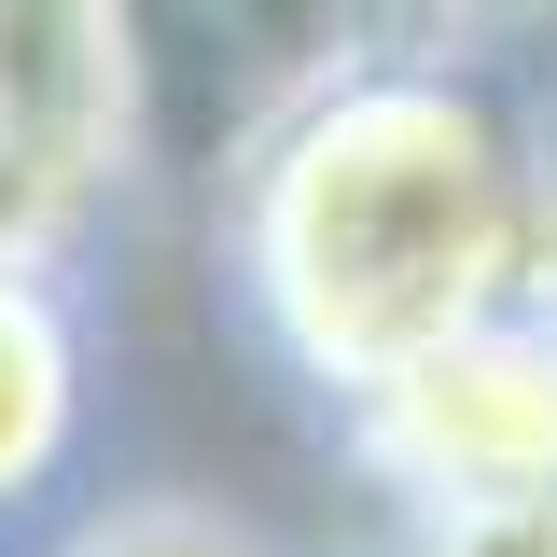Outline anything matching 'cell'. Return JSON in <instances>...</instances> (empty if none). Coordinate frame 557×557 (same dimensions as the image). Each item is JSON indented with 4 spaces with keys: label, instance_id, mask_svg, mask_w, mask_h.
<instances>
[{
    "label": "cell",
    "instance_id": "cell-4",
    "mask_svg": "<svg viewBox=\"0 0 557 557\" xmlns=\"http://www.w3.org/2000/svg\"><path fill=\"white\" fill-rule=\"evenodd\" d=\"M84 376H98V348H84L70 265H0V516L42 502L57 460L84 446Z\"/></svg>",
    "mask_w": 557,
    "mask_h": 557
},
{
    "label": "cell",
    "instance_id": "cell-7",
    "mask_svg": "<svg viewBox=\"0 0 557 557\" xmlns=\"http://www.w3.org/2000/svg\"><path fill=\"white\" fill-rule=\"evenodd\" d=\"M70 237H84V209H70L42 168L0 153V265H70Z\"/></svg>",
    "mask_w": 557,
    "mask_h": 557
},
{
    "label": "cell",
    "instance_id": "cell-8",
    "mask_svg": "<svg viewBox=\"0 0 557 557\" xmlns=\"http://www.w3.org/2000/svg\"><path fill=\"white\" fill-rule=\"evenodd\" d=\"M530 28H557V0H405V42H460V57H502Z\"/></svg>",
    "mask_w": 557,
    "mask_h": 557
},
{
    "label": "cell",
    "instance_id": "cell-5",
    "mask_svg": "<svg viewBox=\"0 0 557 557\" xmlns=\"http://www.w3.org/2000/svg\"><path fill=\"white\" fill-rule=\"evenodd\" d=\"M57 557H265L237 516H209V502H112V516H84Z\"/></svg>",
    "mask_w": 557,
    "mask_h": 557
},
{
    "label": "cell",
    "instance_id": "cell-6",
    "mask_svg": "<svg viewBox=\"0 0 557 557\" xmlns=\"http://www.w3.org/2000/svg\"><path fill=\"white\" fill-rule=\"evenodd\" d=\"M418 557H557V487H530V502H432Z\"/></svg>",
    "mask_w": 557,
    "mask_h": 557
},
{
    "label": "cell",
    "instance_id": "cell-3",
    "mask_svg": "<svg viewBox=\"0 0 557 557\" xmlns=\"http://www.w3.org/2000/svg\"><path fill=\"white\" fill-rule=\"evenodd\" d=\"M0 153L42 168L70 209L153 168V98H139L126 0H0Z\"/></svg>",
    "mask_w": 557,
    "mask_h": 557
},
{
    "label": "cell",
    "instance_id": "cell-1",
    "mask_svg": "<svg viewBox=\"0 0 557 557\" xmlns=\"http://www.w3.org/2000/svg\"><path fill=\"white\" fill-rule=\"evenodd\" d=\"M530 265L544 112L460 42H348L223 168V278L321 405H362L446 335L530 307Z\"/></svg>",
    "mask_w": 557,
    "mask_h": 557
},
{
    "label": "cell",
    "instance_id": "cell-2",
    "mask_svg": "<svg viewBox=\"0 0 557 557\" xmlns=\"http://www.w3.org/2000/svg\"><path fill=\"white\" fill-rule=\"evenodd\" d=\"M348 446L405 516L557 487V307H502L474 335H446L432 362H405L391 391L348 405Z\"/></svg>",
    "mask_w": 557,
    "mask_h": 557
}]
</instances>
